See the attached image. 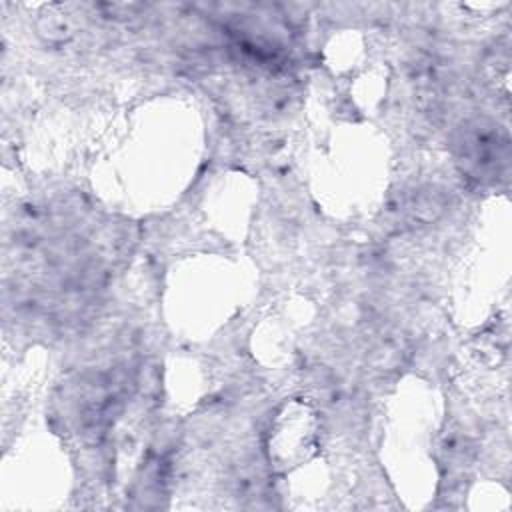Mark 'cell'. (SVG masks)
Returning <instances> with one entry per match:
<instances>
[{
  "instance_id": "obj_1",
  "label": "cell",
  "mask_w": 512,
  "mask_h": 512,
  "mask_svg": "<svg viewBox=\"0 0 512 512\" xmlns=\"http://www.w3.org/2000/svg\"><path fill=\"white\" fill-rule=\"evenodd\" d=\"M458 160L464 170L478 180H498L508 172V138L498 126L474 122L462 130L458 138Z\"/></svg>"
}]
</instances>
